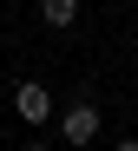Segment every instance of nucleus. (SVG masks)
I'll list each match as a JSON object with an SVG mask.
<instances>
[{
    "mask_svg": "<svg viewBox=\"0 0 138 151\" xmlns=\"http://www.w3.org/2000/svg\"><path fill=\"white\" fill-rule=\"evenodd\" d=\"M13 112H20L26 125H46V118H53V99H46V86L20 79V86H13Z\"/></svg>",
    "mask_w": 138,
    "mask_h": 151,
    "instance_id": "obj_1",
    "label": "nucleus"
},
{
    "mask_svg": "<svg viewBox=\"0 0 138 151\" xmlns=\"http://www.w3.org/2000/svg\"><path fill=\"white\" fill-rule=\"evenodd\" d=\"M99 138V105H72L66 112V145H92Z\"/></svg>",
    "mask_w": 138,
    "mask_h": 151,
    "instance_id": "obj_2",
    "label": "nucleus"
},
{
    "mask_svg": "<svg viewBox=\"0 0 138 151\" xmlns=\"http://www.w3.org/2000/svg\"><path fill=\"white\" fill-rule=\"evenodd\" d=\"M40 13H46V27H72V20H79V0H40Z\"/></svg>",
    "mask_w": 138,
    "mask_h": 151,
    "instance_id": "obj_3",
    "label": "nucleus"
},
{
    "mask_svg": "<svg viewBox=\"0 0 138 151\" xmlns=\"http://www.w3.org/2000/svg\"><path fill=\"white\" fill-rule=\"evenodd\" d=\"M20 151H46V145H20Z\"/></svg>",
    "mask_w": 138,
    "mask_h": 151,
    "instance_id": "obj_4",
    "label": "nucleus"
},
{
    "mask_svg": "<svg viewBox=\"0 0 138 151\" xmlns=\"http://www.w3.org/2000/svg\"><path fill=\"white\" fill-rule=\"evenodd\" d=\"M118 151H138V138H131V145H118Z\"/></svg>",
    "mask_w": 138,
    "mask_h": 151,
    "instance_id": "obj_5",
    "label": "nucleus"
}]
</instances>
